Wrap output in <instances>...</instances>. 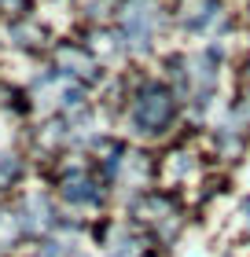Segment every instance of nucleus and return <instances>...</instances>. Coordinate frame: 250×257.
<instances>
[{
    "label": "nucleus",
    "instance_id": "nucleus-1",
    "mask_svg": "<svg viewBox=\"0 0 250 257\" xmlns=\"http://www.w3.org/2000/svg\"><path fill=\"white\" fill-rule=\"evenodd\" d=\"M173 118V96L162 85H147L140 92V103L133 110V125L140 133H162Z\"/></svg>",
    "mask_w": 250,
    "mask_h": 257
},
{
    "label": "nucleus",
    "instance_id": "nucleus-2",
    "mask_svg": "<svg viewBox=\"0 0 250 257\" xmlns=\"http://www.w3.org/2000/svg\"><path fill=\"white\" fill-rule=\"evenodd\" d=\"M154 19H158V11H154V4H147V0H133V4L122 11V26H125V33H129V41H133L136 52L147 48Z\"/></svg>",
    "mask_w": 250,
    "mask_h": 257
},
{
    "label": "nucleus",
    "instance_id": "nucleus-3",
    "mask_svg": "<svg viewBox=\"0 0 250 257\" xmlns=\"http://www.w3.org/2000/svg\"><path fill=\"white\" fill-rule=\"evenodd\" d=\"M63 195H66V202H77V206H92L100 198V191L92 188L89 180H81V177H74V180H66V188H63Z\"/></svg>",
    "mask_w": 250,
    "mask_h": 257
},
{
    "label": "nucleus",
    "instance_id": "nucleus-4",
    "mask_svg": "<svg viewBox=\"0 0 250 257\" xmlns=\"http://www.w3.org/2000/svg\"><path fill=\"white\" fill-rule=\"evenodd\" d=\"M41 257H63V242H48V250H44Z\"/></svg>",
    "mask_w": 250,
    "mask_h": 257
},
{
    "label": "nucleus",
    "instance_id": "nucleus-5",
    "mask_svg": "<svg viewBox=\"0 0 250 257\" xmlns=\"http://www.w3.org/2000/svg\"><path fill=\"white\" fill-rule=\"evenodd\" d=\"M111 257H133V246H118V250H114Z\"/></svg>",
    "mask_w": 250,
    "mask_h": 257
},
{
    "label": "nucleus",
    "instance_id": "nucleus-6",
    "mask_svg": "<svg viewBox=\"0 0 250 257\" xmlns=\"http://www.w3.org/2000/svg\"><path fill=\"white\" fill-rule=\"evenodd\" d=\"M243 213H250V198H246V202H243Z\"/></svg>",
    "mask_w": 250,
    "mask_h": 257
}]
</instances>
